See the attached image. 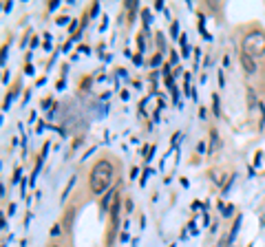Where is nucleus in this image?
<instances>
[{
  "label": "nucleus",
  "mask_w": 265,
  "mask_h": 247,
  "mask_svg": "<svg viewBox=\"0 0 265 247\" xmlns=\"http://www.w3.org/2000/svg\"><path fill=\"white\" fill-rule=\"evenodd\" d=\"M111 179H113V163L108 159H102L93 166L89 174V188L93 194H102L104 190H111Z\"/></svg>",
  "instance_id": "nucleus-1"
},
{
  "label": "nucleus",
  "mask_w": 265,
  "mask_h": 247,
  "mask_svg": "<svg viewBox=\"0 0 265 247\" xmlns=\"http://www.w3.org/2000/svg\"><path fill=\"white\" fill-rule=\"evenodd\" d=\"M243 53H250L252 58H263L265 55V33L254 29L245 33L243 38Z\"/></svg>",
  "instance_id": "nucleus-2"
},
{
  "label": "nucleus",
  "mask_w": 265,
  "mask_h": 247,
  "mask_svg": "<svg viewBox=\"0 0 265 247\" xmlns=\"http://www.w3.org/2000/svg\"><path fill=\"white\" fill-rule=\"evenodd\" d=\"M241 66H243L245 75H256V73H259L256 58H252L250 53H243V51H241Z\"/></svg>",
  "instance_id": "nucleus-3"
},
{
  "label": "nucleus",
  "mask_w": 265,
  "mask_h": 247,
  "mask_svg": "<svg viewBox=\"0 0 265 247\" xmlns=\"http://www.w3.org/2000/svg\"><path fill=\"white\" fill-rule=\"evenodd\" d=\"M117 194H119V192H117L115 188H111L108 192L104 194V199H102V203H100V210H102V214H104V212L108 210V205H111L113 201H115V196H117Z\"/></svg>",
  "instance_id": "nucleus-4"
},
{
  "label": "nucleus",
  "mask_w": 265,
  "mask_h": 247,
  "mask_svg": "<svg viewBox=\"0 0 265 247\" xmlns=\"http://www.w3.org/2000/svg\"><path fill=\"white\" fill-rule=\"evenodd\" d=\"M261 106V104H259V97H256V88H254V86H248V110H256Z\"/></svg>",
  "instance_id": "nucleus-5"
},
{
  "label": "nucleus",
  "mask_w": 265,
  "mask_h": 247,
  "mask_svg": "<svg viewBox=\"0 0 265 247\" xmlns=\"http://www.w3.org/2000/svg\"><path fill=\"white\" fill-rule=\"evenodd\" d=\"M241 223H243V214H239L234 218V223H232V230H230V234H228V241H230V245L236 241V234H239V230H241Z\"/></svg>",
  "instance_id": "nucleus-6"
},
{
  "label": "nucleus",
  "mask_w": 265,
  "mask_h": 247,
  "mask_svg": "<svg viewBox=\"0 0 265 247\" xmlns=\"http://www.w3.org/2000/svg\"><path fill=\"white\" fill-rule=\"evenodd\" d=\"M199 33L203 35V40H212V35L208 33V29H205V16L199 11Z\"/></svg>",
  "instance_id": "nucleus-7"
},
{
  "label": "nucleus",
  "mask_w": 265,
  "mask_h": 247,
  "mask_svg": "<svg viewBox=\"0 0 265 247\" xmlns=\"http://www.w3.org/2000/svg\"><path fill=\"white\" fill-rule=\"evenodd\" d=\"M75 179H78V177H75V174H71V179H69V183H66V188L62 190V196H60V201H62V203L66 201V199H69V192H71V190H73V185H75Z\"/></svg>",
  "instance_id": "nucleus-8"
},
{
  "label": "nucleus",
  "mask_w": 265,
  "mask_h": 247,
  "mask_svg": "<svg viewBox=\"0 0 265 247\" xmlns=\"http://www.w3.org/2000/svg\"><path fill=\"white\" fill-rule=\"evenodd\" d=\"M73 216H75V207H69V212H66V218H64V230H71Z\"/></svg>",
  "instance_id": "nucleus-9"
},
{
  "label": "nucleus",
  "mask_w": 265,
  "mask_h": 247,
  "mask_svg": "<svg viewBox=\"0 0 265 247\" xmlns=\"http://www.w3.org/2000/svg\"><path fill=\"white\" fill-rule=\"evenodd\" d=\"M212 110H214V115L216 117H221V104H219V95H212Z\"/></svg>",
  "instance_id": "nucleus-10"
},
{
  "label": "nucleus",
  "mask_w": 265,
  "mask_h": 247,
  "mask_svg": "<svg viewBox=\"0 0 265 247\" xmlns=\"http://www.w3.org/2000/svg\"><path fill=\"white\" fill-rule=\"evenodd\" d=\"M210 177H212V181H214L216 185H223V183H225V179H223V174H219V170H212Z\"/></svg>",
  "instance_id": "nucleus-11"
},
{
  "label": "nucleus",
  "mask_w": 265,
  "mask_h": 247,
  "mask_svg": "<svg viewBox=\"0 0 265 247\" xmlns=\"http://www.w3.org/2000/svg\"><path fill=\"white\" fill-rule=\"evenodd\" d=\"M141 18H144V27L148 29V27H150V20H153V13H150L148 9H141Z\"/></svg>",
  "instance_id": "nucleus-12"
},
{
  "label": "nucleus",
  "mask_w": 265,
  "mask_h": 247,
  "mask_svg": "<svg viewBox=\"0 0 265 247\" xmlns=\"http://www.w3.org/2000/svg\"><path fill=\"white\" fill-rule=\"evenodd\" d=\"M210 144H212V150H216V148L221 146V144H219V132H216V130L210 132Z\"/></svg>",
  "instance_id": "nucleus-13"
},
{
  "label": "nucleus",
  "mask_w": 265,
  "mask_h": 247,
  "mask_svg": "<svg viewBox=\"0 0 265 247\" xmlns=\"http://www.w3.org/2000/svg\"><path fill=\"white\" fill-rule=\"evenodd\" d=\"M232 214H234V205H225L223 210H221V216H223V218H230Z\"/></svg>",
  "instance_id": "nucleus-14"
},
{
  "label": "nucleus",
  "mask_w": 265,
  "mask_h": 247,
  "mask_svg": "<svg viewBox=\"0 0 265 247\" xmlns=\"http://www.w3.org/2000/svg\"><path fill=\"white\" fill-rule=\"evenodd\" d=\"M58 27H64V24H71V18L69 16H58V20H55Z\"/></svg>",
  "instance_id": "nucleus-15"
},
{
  "label": "nucleus",
  "mask_w": 265,
  "mask_h": 247,
  "mask_svg": "<svg viewBox=\"0 0 265 247\" xmlns=\"http://www.w3.org/2000/svg\"><path fill=\"white\" fill-rule=\"evenodd\" d=\"M170 35H172V40H179V38H181L179 35V24L177 22H172V27H170Z\"/></svg>",
  "instance_id": "nucleus-16"
},
{
  "label": "nucleus",
  "mask_w": 265,
  "mask_h": 247,
  "mask_svg": "<svg viewBox=\"0 0 265 247\" xmlns=\"http://www.w3.org/2000/svg\"><path fill=\"white\" fill-rule=\"evenodd\" d=\"M162 62H164V55H162V53H157L155 58L150 60V66H159V64H162Z\"/></svg>",
  "instance_id": "nucleus-17"
},
{
  "label": "nucleus",
  "mask_w": 265,
  "mask_h": 247,
  "mask_svg": "<svg viewBox=\"0 0 265 247\" xmlns=\"http://www.w3.org/2000/svg\"><path fill=\"white\" fill-rule=\"evenodd\" d=\"M60 234H62V225H60V223H55V225L51 227V236L55 238V236H60Z\"/></svg>",
  "instance_id": "nucleus-18"
},
{
  "label": "nucleus",
  "mask_w": 265,
  "mask_h": 247,
  "mask_svg": "<svg viewBox=\"0 0 265 247\" xmlns=\"http://www.w3.org/2000/svg\"><path fill=\"white\" fill-rule=\"evenodd\" d=\"M20 181H22V170L18 168L16 172H13V179H11V183H20Z\"/></svg>",
  "instance_id": "nucleus-19"
},
{
  "label": "nucleus",
  "mask_w": 265,
  "mask_h": 247,
  "mask_svg": "<svg viewBox=\"0 0 265 247\" xmlns=\"http://www.w3.org/2000/svg\"><path fill=\"white\" fill-rule=\"evenodd\" d=\"M97 13H100V2H93V7H91V16H93V18H97Z\"/></svg>",
  "instance_id": "nucleus-20"
},
{
  "label": "nucleus",
  "mask_w": 265,
  "mask_h": 247,
  "mask_svg": "<svg viewBox=\"0 0 265 247\" xmlns=\"http://www.w3.org/2000/svg\"><path fill=\"white\" fill-rule=\"evenodd\" d=\"M49 148H51V146H49V141H44V148H42V152H40L42 159H46V155H49Z\"/></svg>",
  "instance_id": "nucleus-21"
},
{
  "label": "nucleus",
  "mask_w": 265,
  "mask_h": 247,
  "mask_svg": "<svg viewBox=\"0 0 265 247\" xmlns=\"http://www.w3.org/2000/svg\"><path fill=\"white\" fill-rule=\"evenodd\" d=\"M197 152H208V146H205V141H199V146H197Z\"/></svg>",
  "instance_id": "nucleus-22"
},
{
  "label": "nucleus",
  "mask_w": 265,
  "mask_h": 247,
  "mask_svg": "<svg viewBox=\"0 0 265 247\" xmlns=\"http://www.w3.org/2000/svg\"><path fill=\"white\" fill-rule=\"evenodd\" d=\"M95 150H97V146H93V148H89L86 152H84V157H82V161H84V159H89V157H91L93 152H95Z\"/></svg>",
  "instance_id": "nucleus-23"
},
{
  "label": "nucleus",
  "mask_w": 265,
  "mask_h": 247,
  "mask_svg": "<svg viewBox=\"0 0 265 247\" xmlns=\"http://www.w3.org/2000/svg\"><path fill=\"white\" fill-rule=\"evenodd\" d=\"M58 7H60V2H58V0H51V2H49V11H55Z\"/></svg>",
  "instance_id": "nucleus-24"
},
{
  "label": "nucleus",
  "mask_w": 265,
  "mask_h": 247,
  "mask_svg": "<svg viewBox=\"0 0 265 247\" xmlns=\"http://www.w3.org/2000/svg\"><path fill=\"white\" fill-rule=\"evenodd\" d=\"M216 77H219V86L223 88V84H225V75H223V71H219V75H216Z\"/></svg>",
  "instance_id": "nucleus-25"
},
{
  "label": "nucleus",
  "mask_w": 265,
  "mask_h": 247,
  "mask_svg": "<svg viewBox=\"0 0 265 247\" xmlns=\"http://www.w3.org/2000/svg\"><path fill=\"white\" fill-rule=\"evenodd\" d=\"M181 53H183V58H190V46H181Z\"/></svg>",
  "instance_id": "nucleus-26"
},
{
  "label": "nucleus",
  "mask_w": 265,
  "mask_h": 247,
  "mask_svg": "<svg viewBox=\"0 0 265 247\" xmlns=\"http://www.w3.org/2000/svg\"><path fill=\"white\" fill-rule=\"evenodd\" d=\"M155 9H157V11H166V7H164L162 0H157V2H155Z\"/></svg>",
  "instance_id": "nucleus-27"
},
{
  "label": "nucleus",
  "mask_w": 265,
  "mask_h": 247,
  "mask_svg": "<svg viewBox=\"0 0 265 247\" xmlns=\"http://www.w3.org/2000/svg\"><path fill=\"white\" fill-rule=\"evenodd\" d=\"M148 174H150V172H148V170H146V172H144V174H141V179H139V185H146V179H148Z\"/></svg>",
  "instance_id": "nucleus-28"
},
{
  "label": "nucleus",
  "mask_w": 265,
  "mask_h": 247,
  "mask_svg": "<svg viewBox=\"0 0 265 247\" xmlns=\"http://www.w3.org/2000/svg\"><path fill=\"white\" fill-rule=\"evenodd\" d=\"M261 159H263V152H261V150H259V152H256V155H254V163H256V166H259V163H261Z\"/></svg>",
  "instance_id": "nucleus-29"
},
{
  "label": "nucleus",
  "mask_w": 265,
  "mask_h": 247,
  "mask_svg": "<svg viewBox=\"0 0 265 247\" xmlns=\"http://www.w3.org/2000/svg\"><path fill=\"white\" fill-rule=\"evenodd\" d=\"M132 207H135V205H132V201H130V199H126V212H128V214L132 212Z\"/></svg>",
  "instance_id": "nucleus-30"
},
{
  "label": "nucleus",
  "mask_w": 265,
  "mask_h": 247,
  "mask_svg": "<svg viewBox=\"0 0 265 247\" xmlns=\"http://www.w3.org/2000/svg\"><path fill=\"white\" fill-rule=\"evenodd\" d=\"M137 44H139V49L144 51V46H146V44H144V35H137Z\"/></svg>",
  "instance_id": "nucleus-31"
},
{
  "label": "nucleus",
  "mask_w": 265,
  "mask_h": 247,
  "mask_svg": "<svg viewBox=\"0 0 265 247\" xmlns=\"http://www.w3.org/2000/svg\"><path fill=\"white\" fill-rule=\"evenodd\" d=\"M157 44L164 49V33H157Z\"/></svg>",
  "instance_id": "nucleus-32"
},
{
  "label": "nucleus",
  "mask_w": 265,
  "mask_h": 247,
  "mask_svg": "<svg viewBox=\"0 0 265 247\" xmlns=\"http://www.w3.org/2000/svg\"><path fill=\"white\" fill-rule=\"evenodd\" d=\"M24 73H27V75H33V64H27V66H24Z\"/></svg>",
  "instance_id": "nucleus-33"
},
{
  "label": "nucleus",
  "mask_w": 265,
  "mask_h": 247,
  "mask_svg": "<svg viewBox=\"0 0 265 247\" xmlns=\"http://www.w3.org/2000/svg\"><path fill=\"white\" fill-rule=\"evenodd\" d=\"M119 97L126 102V99H130V93H128V91H122V93H119Z\"/></svg>",
  "instance_id": "nucleus-34"
},
{
  "label": "nucleus",
  "mask_w": 265,
  "mask_h": 247,
  "mask_svg": "<svg viewBox=\"0 0 265 247\" xmlns=\"http://www.w3.org/2000/svg\"><path fill=\"white\" fill-rule=\"evenodd\" d=\"M75 29H78V20H71V24H69V31L73 33Z\"/></svg>",
  "instance_id": "nucleus-35"
},
{
  "label": "nucleus",
  "mask_w": 265,
  "mask_h": 247,
  "mask_svg": "<svg viewBox=\"0 0 265 247\" xmlns=\"http://www.w3.org/2000/svg\"><path fill=\"white\" fill-rule=\"evenodd\" d=\"M205 115H208V110H205V106H201V108H199V117L205 119Z\"/></svg>",
  "instance_id": "nucleus-36"
},
{
  "label": "nucleus",
  "mask_w": 265,
  "mask_h": 247,
  "mask_svg": "<svg viewBox=\"0 0 265 247\" xmlns=\"http://www.w3.org/2000/svg\"><path fill=\"white\" fill-rule=\"evenodd\" d=\"M137 174H139V168H132V170H130V179H135Z\"/></svg>",
  "instance_id": "nucleus-37"
},
{
  "label": "nucleus",
  "mask_w": 265,
  "mask_h": 247,
  "mask_svg": "<svg viewBox=\"0 0 265 247\" xmlns=\"http://www.w3.org/2000/svg\"><path fill=\"white\" fill-rule=\"evenodd\" d=\"M7 212H9V216H11V214L16 212V203H9V210H7Z\"/></svg>",
  "instance_id": "nucleus-38"
},
{
  "label": "nucleus",
  "mask_w": 265,
  "mask_h": 247,
  "mask_svg": "<svg viewBox=\"0 0 265 247\" xmlns=\"http://www.w3.org/2000/svg\"><path fill=\"white\" fill-rule=\"evenodd\" d=\"M170 55H172V58H170V66H172V64H177V53L172 51V53H170Z\"/></svg>",
  "instance_id": "nucleus-39"
},
{
  "label": "nucleus",
  "mask_w": 265,
  "mask_h": 247,
  "mask_svg": "<svg viewBox=\"0 0 265 247\" xmlns=\"http://www.w3.org/2000/svg\"><path fill=\"white\" fill-rule=\"evenodd\" d=\"M49 247H62V245H55V243H51V245H49Z\"/></svg>",
  "instance_id": "nucleus-40"
},
{
  "label": "nucleus",
  "mask_w": 265,
  "mask_h": 247,
  "mask_svg": "<svg viewBox=\"0 0 265 247\" xmlns=\"http://www.w3.org/2000/svg\"><path fill=\"white\" fill-rule=\"evenodd\" d=\"M250 247H254V245H250Z\"/></svg>",
  "instance_id": "nucleus-41"
}]
</instances>
